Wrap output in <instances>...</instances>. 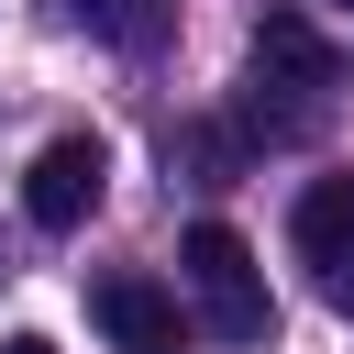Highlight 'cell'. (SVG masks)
Here are the masks:
<instances>
[{
	"label": "cell",
	"mask_w": 354,
	"mask_h": 354,
	"mask_svg": "<svg viewBox=\"0 0 354 354\" xmlns=\"http://www.w3.org/2000/svg\"><path fill=\"white\" fill-rule=\"evenodd\" d=\"M332 88H343V55H332V33L310 22V11H266L254 22V133L266 144H288V133H310V122H332Z\"/></svg>",
	"instance_id": "cell-1"
},
{
	"label": "cell",
	"mask_w": 354,
	"mask_h": 354,
	"mask_svg": "<svg viewBox=\"0 0 354 354\" xmlns=\"http://www.w3.org/2000/svg\"><path fill=\"white\" fill-rule=\"evenodd\" d=\"M177 277H188V299H199V321H210L221 343H266V332H277L266 266H254V243H243L232 221H188V232H177Z\"/></svg>",
	"instance_id": "cell-2"
},
{
	"label": "cell",
	"mask_w": 354,
	"mask_h": 354,
	"mask_svg": "<svg viewBox=\"0 0 354 354\" xmlns=\"http://www.w3.org/2000/svg\"><path fill=\"white\" fill-rule=\"evenodd\" d=\"M100 188H111L100 133H55V144L33 155V177H22V210H33V232H77V221L100 210Z\"/></svg>",
	"instance_id": "cell-3"
},
{
	"label": "cell",
	"mask_w": 354,
	"mask_h": 354,
	"mask_svg": "<svg viewBox=\"0 0 354 354\" xmlns=\"http://www.w3.org/2000/svg\"><path fill=\"white\" fill-rule=\"evenodd\" d=\"M88 321L122 343V354H177V299L155 277H100L88 288Z\"/></svg>",
	"instance_id": "cell-4"
},
{
	"label": "cell",
	"mask_w": 354,
	"mask_h": 354,
	"mask_svg": "<svg viewBox=\"0 0 354 354\" xmlns=\"http://www.w3.org/2000/svg\"><path fill=\"white\" fill-rule=\"evenodd\" d=\"M288 243H299V266H321V277L354 266V166H343V177H310V188L288 199Z\"/></svg>",
	"instance_id": "cell-5"
},
{
	"label": "cell",
	"mask_w": 354,
	"mask_h": 354,
	"mask_svg": "<svg viewBox=\"0 0 354 354\" xmlns=\"http://www.w3.org/2000/svg\"><path fill=\"white\" fill-rule=\"evenodd\" d=\"M66 22H88V33L122 44V55H144V44L166 33V0H66Z\"/></svg>",
	"instance_id": "cell-6"
},
{
	"label": "cell",
	"mask_w": 354,
	"mask_h": 354,
	"mask_svg": "<svg viewBox=\"0 0 354 354\" xmlns=\"http://www.w3.org/2000/svg\"><path fill=\"white\" fill-rule=\"evenodd\" d=\"M0 354H55V343H44V332H11V343H0Z\"/></svg>",
	"instance_id": "cell-7"
}]
</instances>
